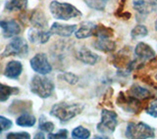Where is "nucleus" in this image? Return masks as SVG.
Listing matches in <instances>:
<instances>
[{"mask_svg":"<svg viewBox=\"0 0 157 139\" xmlns=\"http://www.w3.org/2000/svg\"><path fill=\"white\" fill-rule=\"evenodd\" d=\"M83 106L78 103H58L53 105L50 110V115L55 117L61 122H67L73 118L77 117L82 112Z\"/></svg>","mask_w":157,"mask_h":139,"instance_id":"f257e3e1","label":"nucleus"},{"mask_svg":"<svg viewBox=\"0 0 157 139\" xmlns=\"http://www.w3.org/2000/svg\"><path fill=\"white\" fill-rule=\"evenodd\" d=\"M49 10L50 13L57 20H62V21H68L74 18L82 17V12L77 7L70 3L66 2H59L56 0H53L49 4Z\"/></svg>","mask_w":157,"mask_h":139,"instance_id":"f03ea898","label":"nucleus"},{"mask_svg":"<svg viewBox=\"0 0 157 139\" xmlns=\"http://www.w3.org/2000/svg\"><path fill=\"white\" fill-rule=\"evenodd\" d=\"M29 89H31L32 93L36 94L42 99H45L50 97L53 94L55 85L50 78L44 77L43 74H40V76L37 74L32 78L31 82H29Z\"/></svg>","mask_w":157,"mask_h":139,"instance_id":"7ed1b4c3","label":"nucleus"},{"mask_svg":"<svg viewBox=\"0 0 157 139\" xmlns=\"http://www.w3.org/2000/svg\"><path fill=\"white\" fill-rule=\"evenodd\" d=\"M127 138L132 139H148L155 137V130L153 127L145 122H130L128 123L125 132Z\"/></svg>","mask_w":157,"mask_h":139,"instance_id":"20e7f679","label":"nucleus"},{"mask_svg":"<svg viewBox=\"0 0 157 139\" xmlns=\"http://www.w3.org/2000/svg\"><path fill=\"white\" fill-rule=\"evenodd\" d=\"M118 126V116L116 112L103 109L101 111V121L97 125V131L103 135H110Z\"/></svg>","mask_w":157,"mask_h":139,"instance_id":"39448f33","label":"nucleus"},{"mask_svg":"<svg viewBox=\"0 0 157 139\" xmlns=\"http://www.w3.org/2000/svg\"><path fill=\"white\" fill-rule=\"evenodd\" d=\"M113 66L117 68L119 71L129 73L135 68H136V60H132L130 50L124 48L120 52H118L116 55L113 57Z\"/></svg>","mask_w":157,"mask_h":139,"instance_id":"423d86ee","label":"nucleus"},{"mask_svg":"<svg viewBox=\"0 0 157 139\" xmlns=\"http://www.w3.org/2000/svg\"><path fill=\"white\" fill-rule=\"evenodd\" d=\"M29 53V45L27 41L22 37H14L10 41L5 50L2 52V57H10V56H19L24 57Z\"/></svg>","mask_w":157,"mask_h":139,"instance_id":"0eeeda50","label":"nucleus"},{"mask_svg":"<svg viewBox=\"0 0 157 139\" xmlns=\"http://www.w3.org/2000/svg\"><path fill=\"white\" fill-rule=\"evenodd\" d=\"M117 105L121 109L125 110L128 113H140L142 108V103L140 99L135 98L129 94L124 92H120L116 99Z\"/></svg>","mask_w":157,"mask_h":139,"instance_id":"6e6552de","label":"nucleus"},{"mask_svg":"<svg viewBox=\"0 0 157 139\" xmlns=\"http://www.w3.org/2000/svg\"><path fill=\"white\" fill-rule=\"evenodd\" d=\"M29 64L33 71L39 74L45 76L52 72V66L48 61L46 54L44 53H38L36 56H33L29 61Z\"/></svg>","mask_w":157,"mask_h":139,"instance_id":"1a4fd4ad","label":"nucleus"},{"mask_svg":"<svg viewBox=\"0 0 157 139\" xmlns=\"http://www.w3.org/2000/svg\"><path fill=\"white\" fill-rule=\"evenodd\" d=\"M0 28H2L3 36L6 38L14 37L21 32L22 28L16 20H2L0 21Z\"/></svg>","mask_w":157,"mask_h":139,"instance_id":"9d476101","label":"nucleus"},{"mask_svg":"<svg viewBox=\"0 0 157 139\" xmlns=\"http://www.w3.org/2000/svg\"><path fill=\"white\" fill-rule=\"evenodd\" d=\"M135 54L141 64H144L145 62L150 61L151 59H154V57H156L155 51L151 48L150 45L144 42H139L136 44L135 48Z\"/></svg>","mask_w":157,"mask_h":139,"instance_id":"9b49d317","label":"nucleus"},{"mask_svg":"<svg viewBox=\"0 0 157 139\" xmlns=\"http://www.w3.org/2000/svg\"><path fill=\"white\" fill-rule=\"evenodd\" d=\"M132 7L141 15H147L157 10V0H132Z\"/></svg>","mask_w":157,"mask_h":139,"instance_id":"f8f14e48","label":"nucleus"},{"mask_svg":"<svg viewBox=\"0 0 157 139\" xmlns=\"http://www.w3.org/2000/svg\"><path fill=\"white\" fill-rule=\"evenodd\" d=\"M77 31V24H63L59 23H54L49 32L51 34H55L61 37H69Z\"/></svg>","mask_w":157,"mask_h":139,"instance_id":"ddd939ff","label":"nucleus"},{"mask_svg":"<svg viewBox=\"0 0 157 139\" xmlns=\"http://www.w3.org/2000/svg\"><path fill=\"white\" fill-rule=\"evenodd\" d=\"M51 36L52 34L50 33V32H46L43 28H31L28 32V37L31 40V42L36 44L46 43Z\"/></svg>","mask_w":157,"mask_h":139,"instance_id":"4468645a","label":"nucleus"},{"mask_svg":"<svg viewBox=\"0 0 157 139\" xmlns=\"http://www.w3.org/2000/svg\"><path fill=\"white\" fill-rule=\"evenodd\" d=\"M77 58L83 64L90 66L95 65L100 59L97 54L93 53L91 50L87 49L86 47H82L81 49H78L77 52Z\"/></svg>","mask_w":157,"mask_h":139,"instance_id":"2eb2a0df","label":"nucleus"},{"mask_svg":"<svg viewBox=\"0 0 157 139\" xmlns=\"http://www.w3.org/2000/svg\"><path fill=\"white\" fill-rule=\"evenodd\" d=\"M23 72V65L19 61H10L7 63L6 67L4 70V76L11 78V79H17Z\"/></svg>","mask_w":157,"mask_h":139,"instance_id":"dca6fc26","label":"nucleus"},{"mask_svg":"<svg viewBox=\"0 0 157 139\" xmlns=\"http://www.w3.org/2000/svg\"><path fill=\"white\" fill-rule=\"evenodd\" d=\"M127 93L129 94V95L132 96V97L140 99V101L147 100V99H150V98L154 97V95L148 90V89L145 88V87L137 85V84H134V85H132Z\"/></svg>","mask_w":157,"mask_h":139,"instance_id":"f3484780","label":"nucleus"},{"mask_svg":"<svg viewBox=\"0 0 157 139\" xmlns=\"http://www.w3.org/2000/svg\"><path fill=\"white\" fill-rule=\"evenodd\" d=\"M96 24L91 22H83L81 24V27L75 32V36L78 39H85L93 36Z\"/></svg>","mask_w":157,"mask_h":139,"instance_id":"a211bd4d","label":"nucleus"},{"mask_svg":"<svg viewBox=\"0 0 157 139\" xmlns=\"http://www.w3.org/2000/svg\"><path fill=\"white\" fill-rule=\"evenodd\" d=\"M32 110V102L23 101V100H15L13 101L12 105L9 108V113L12 115H16L20 113H27Z\"/></svg>","mask_w":157,"mask_h":139,"instance_id":"6ab92c4d","label":"nucleus"},{"mask_svg":"<svg viewBox=\"0 0 157 139\" xmlns=\"http://www.w3.org/2000/svg\"><path fill=\"white\" fill-rule=\"evenodd\" d=\"M94 47L97 50H100L103 52H112L116 48V42L114 40H111V38H98L97 40L93 43Z\"/></svg>","mask_w":157,"mask_h":139,"instance_id":"aec40b11","label":"nucleus"},{"mask_svg":"<svg viewBox=\"0 0 157 139\" xmlns=\"http://www.w3.org/2000/svg\"><path fill=\"white\" fill-rule=\"evenodd\" d=\"M4 8L8 12L24 11L28 8V0H7Z\"/></svg>","mask_w":157,"mask_h":139,"instance_id":"412c9836","label":"nucleus"},{"mask_svg":"<svg viewBox=\"0 0 157 139\" xmlns=\"http://www.w3.org/2000/svg\"><path fill=\"white\" fill-rule=\"evenodd\" d=\"M31 23L33 24L34 28H44L47 27V19L42 11L36 10L34 11L31 17Z\"/></svg>","mask_w":157,"mask_h":139,"instance_id":"4be33fe9","label":"nucleus"},{"mask_svg":"<svg viewBox=\"0 0 157 139\" xmlns=\"http://www.w3.org/2000/svg\"><path fill=\"white\" fill-rule=\"evenodd\" d=\"M93 36H95L97 38H112L114 36V31L109 27L99 24L95 26Z\"/></svg>","mask_w":157,"mask_h":139,"instance_id":"5701e85b","label":"nucleus"},{"mask_svg":"<svg viewBox=\"0 0 157 139\" xmlns=\"http://www.w3.org/2000/svg\"><path fill=\"white\" fill-rule=\"evenodd\" d=\"M36 118L34 116L31 115L29 113H24L23 115L17 118L16 123L19 126H24V127H32L36 125Z\"/></svg>","mask_w":157,"mask_h":139,"instance_id":"b1692460","label":"nucleus"},{"mask_svg":"<svg viewBox=\"0 0 157 139\" xmlns=\"http://www.w3.org/2000/svg\"><path fill=\"white\" fill-rule=\"evenodd\" d=\"M18 92H19V88L9 86L0 82V102L7 101L10 98V96H12Z\"/></svg>","mask_w":157,"mask_h":139,"instance_id":"393cba45","label":"nucleus"},{"mask_svg":"<svg viewBox=\"0 0 157 139\" xmlns=\"http://www.w3.org/2000/svg\"><path fill=\"white\" fill-rule=\"evenodd\" d=\"M148 34V29L144 24H137L131 31V37L136 40V39H140L145 37Z\"/></svg>","mask_w":157,"mask_h":139,"instance_id":"a878e982","label":"nucleus"},{"mask_svg":"<svg viewBox=\"0 0 157 139\" xmlns=\"http://www.w3.org/2000/svg\"><path fill=\"white\" fill-rule=\"evenodd\" d=\"M90 136V132L83 126H77L72 131V137L77 139H87Z\"/></svg>","mask_w":157,"mask_h":139,"instance_id":"bb28decb","label":"nucleus"},{"mask_svg":"<svg viewBox=\"0 0 157 139\" xmlns=\"http://www.w3.org/2000/svg\"><path fill=\"white\" fill-rule=\"evenodd\" d=\"M88 7L96 10V11H103L106 7L107 0H85Z\"/></svg>","mask_w":157,"mask_h":139,"instance_id":"cd10ccee","label":"nucleus"},{"mask_svg":"<svg viewBox=\"0 0 157 139\" xmlns=\"http://www.w3.org/2000/svg\"><path fill=\"white\" fill-rule=\"evenodd\" d=\"M58 77H59V78L63 79L64 81H66L69 84H71V85H75L76 83L78 82V77L76 76L75 73H70V72L62 73L59 74Z\"/></svg>","mask_w":157,"mask_h":139,"instance_id":"c85d7f7f","label":"nucleus"},{"mask_svg":"<svg viewBox=\"0 0 157 139\" xmlns=\"http://www.w3.org/2000/svg\"><path fill=\"white\" fill-rule=\"evenodd\" d=\"M145 112L148 114L149 116L157 118V98H154L153 100L149 103V105L145 109Z\"/></svg>","mask_w":157,"mask_h":139,"instance_id":"c756f323","label":"nucleus"},{"mask_svg":"<svg viewBox=\"0 0 157 139\" xmlns=\"http://www.w3.org/2000/svg\"><path fill=\"white\" fill-rule=\"evenodd\" d=\"M6 138L8 139H29L31 135L29 132H10L6 135Z\"/></svg>","mask_w":157,"mask_h":139,"instance_id":"7c9ffc66","label":"nucleus"},{"mask_svg":"<svg viewBox=\"0 0 157 139\" xmlns=\"http://www.w3.org/2000/svg\"><path fill=\"white\" fill-rule=\"evenodd\" d=\"M12 121L9 118H5L3 116H0V131H5L8 130L9 128L12 127Z\"/></svg>","mask_w":157,"mask_h":139,"instance_id":"2f4dec72","label":"nucleus"},{"mask_svg":"<svg viewBox=\"0 0 157 139\" xmlns=\"http://www.w3.org/2000/svg\"><path fill=\"white\" fill-rule=\"evenodd\" d=\"M54 127H55L54 126V123L51 122H47V121L42 122H40V125L38 126V128L40 130H42L44 132H48V133L52 132L54 130Z\"/></svg>","mask_w":157,"mask_h":139,"instance_id":"473e14b6","label":"nucleus"},{"mask_svg":"<svg viewBox=\"0 0 157 139\" xmlns=\"http://www.w3.org/2000/svg\"><path fill=\"white\" fill-rule=\"evenodd\" d=\"M68 137V130H60L56 133H52L50 132L48 134L49 139H56V138H61V139H65Z\"/></svg>","mask_w":157,"mask_h":139,"instance_id":"72a5a7b5","label":"nucleus"},{"mask_svg":"<svg viewBox=\"0 0 157 139\" xmlns=\"http://www.w3.org/2000/svg\"><path fill=\"white\" fill-rule=\"evenodd\" d=\"M34 138H44V135L42 132H38L36 133V135H34Z\"/></svg>","mask_w":157,"mask_h":139,"instance_id":"f704fd0d","label":"nucleus"},{"mask_svg":"<svg viewBox=\"0 0 157 139\" xmlns=\"http://www.w3.org/2000/svg\"><path fill=\"white\" fill-rule=\"evenodd\" d=\"M154 27H155V31L157 32V20L155 21V24H154Z\"/></svg>","mask_w":157,"mask_h":139,"instance_id":"c9c22d12","label":"nucleus"},{"mask_svg":"<svg viewBox=\"0 0 157 139\" xmlns=\"http://www.w3.org/2000/svg\"><path fill=\"white\" fill-rule=\"evenodd\" d=\"M154 87H155V88L157 89V84H156V85H154Z\"/></svg>","mask_w":157,"mask_h":139,"instance_id":"e433bc0d","label":"nucleus"},{"mask_svg":"<svg viewBox=\"0 0 157 139\" xmlns=\"http://www.w3.org/2000/svg\"><path fill=\"white\" fill-rule=\"evenodd\" d=\"M0 132H1V131H0Z\"/></svg>","mask_w":157,"mask_h":139,"instance_id":"4c0bfd02","label":"nucleus"}]
</instances>
